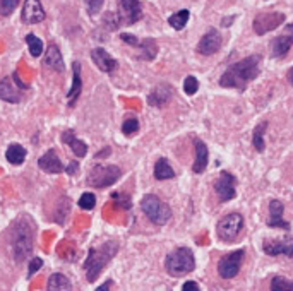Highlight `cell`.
<instances>
[{
  "mask_svg": "<svg viewBox=\"0 0 293 291\" xmlns=\"http://www.w3.org/2000/svg\"><path fill=\"white\" fill-rule=\"evenodd\" d=\"M259 69H261V55H250L247 59H242L225 70L220 79V86L244 91L247 84L259 76Z\"/></svg>",
  "mask_w": 293,
  "mask_h": 291,
  "instance_id": "cell-1",
  "label": "cell"
},
{
  "mask_svg": "<svg viewBox=\"0 0 293 291\" xmlns=\"http://www.w3.org/2000/svg\"><path fill=\"white\" fill-rule=\"evenodd\" d=\"M35 247V228L26 216L19 218L11 229V252L16 262H24Z\"/></svg>",
  "mask_w": 293,
  "mask_h": 291,
  "instance_id": "cell-2",
  "label": "cell"
},
{
  "mask_svg": "<svg viewBox=\"0 0 293 291\" xmlns=\"http://www.w3.org/2000/svg\"><path fill=\"white\" fill-rule=\"evenodd\" d=\"M119 250V243L117 242H106L101 247L91 248L88 253V259L84 262V271H86V278L89 283H94L105 266L113 259V255Z\"/></svg>",
  "mask_w": 293,
  "mask_h": 291,
  "instance_id": "cell-3",
  "label": "cell"
},
{
  "mask_svg": "<svg viewBox=\"0 0 293 291\" xmlns=\"http://www.w3.org/2000/svg\"><path fill=\"white\" fill-rule=\"evenodd\" d=\"M196 267V260H194L192 252L187 247H180L172 253H168L165 259V269L173 278H182V276L189 274Z\"/></svg>",
  "mask_w": 293,
  "mask_h": 291,
  "instance_id": "cell-4",
  "label": "cell"
},
{
  "mask_svg": "<svg viewBox=\"0 0 293 291\" xmlns=\"http://www.w3.org/2000/svg\"><path fill=\"white\" fill-rule=\"evenodd\" d=\"M141 208H143L144 214L153 221L154 224H165L170 221L172 218V209H170L168 204H165L158 195H153V194H148L143 197L141 200Z\"/></svg>",
  "mask_w": 293,
  "mask_h": 291,
  "instance_id": "cell-5",
  "label": "cell"
},
{
  "mask_svg": "<svg viewBox=\"0 0 293 291\" xmlns=\"http://www.w3.org/2000/svg\"><path fill=\"white\" fill-rule=\"evenodd\" d=\"M122 177V171L115 165H96L91 168L88 175V185L94 189H106L115 184Z\"/></svg>",
  "mask_w": 293,
  "mask_h": 291,
  "instance_id": "cell-6",
  "label": "cell"
},
{
  "mask_svg": "<svg viewBox=\"0 0 293 291\" xmlns=\"http://www.w3.org/2000/svg\"><path fill=\"white\" fill-rule=\"evenodd\" d=\"M244 228V218L242 214L238 213H230L226 214L223 219L218 223V228H216V233H218V238L221 242H233L235 238L242 233Z\"/></svg>",
  "mask_w": 293,
  "mask_h": 291,
  "instance_id": "cell-7",
  "label": "cell"
},
{
  "mask_svg": "<svg viewBox=\"0 0 293 291\" xmlns=\"http://www.w3.org/2000/svg\"><path fill=\"white\" fill-rule=\"evenodd\" d=\"M285 22V14L281 12H262L259 16L254 17L252 27L254 33L259 36H264L269 31H275L276 27H280Z\"/></svg>",
  "mask_w": 293,
  "mask_h": 291,
  "instance_id": "cell-8",
  "label": "cell"
},
{
  "mask_svg": "<svg viewBox=\"0 0 293 291\" xmlns=\"http://www.w3.org/2000/svg\"><path fill=\"white\" fill-rule=\"evenodd\" d=\"M244 255L245 252L244 250H235L231 253H226L223 259L220 260L218 264V272L223 279H231L238 274L240 267H242V262H244Z\"/></svg>",
  "mask_w": 293,
  "mask_h": 291,
  "instance_id": "cell-9",
  "label": "cell"
},
{
  "mask_svg": "<svg viewBox=\"0 0 293 291\" xmlns=\"http://www.w3.org/2000/svg\"><path fill=\"white\" fill-rule=\"evenodd\" d=\"M143 17L139 0H119V19L120 24L132 26Z\"/></svg>",
  "mask_w": 293,
  "mask_h": 291,
  "instance_id": "cell-10",
  "label": "cell"
},
{
  "mask_svg": "<svg viewBox=\"0 0 293 291\" xmlns=\"http://www.w3.org/2000/svg\"><path fill=\"white\" fill-rule=\"evenodd\" d=\"M293 46V24H286L285 30L271 43V55L275 59H283Z\"/></svg>",
  "mask_w": 293,
  "mask_h": 291,
  "instance_id": "cell-11",
  "label": "cell"
},
{
  "mask_svg": "<svg viewBox=\"0 0 293 291\" xmlns=\"http://www.w3.org/2000/svg\"><path fill=\"white\" fill-rule=\"evenodd\" d=\"M215 190H216V194H218L221 202H228V200L233 199V197L237 195L233 175L228 171H221L220 178L215 182Z\"/></svg>",
  "mask_w": 293,
  "mask_h": 291,
  "instance_id": "cell-12",
  "label": "cell"
},
{
  "mask_svg": "<svg viewBox=\"0 0 293 291\" xmlns=\"http://www.w3.org/2000/svg\"><path fill=\"white\" fill-rule=\"evenodd\" d=\"M221 46V35L218 30H215V27H211L209 31L204 33V36L201 38V41L197 43V51H199L201 55H212L216 53V51L220 50Z\"/></svg>",
  "mask_w": 293,
  "mask_h": 291,
  "instance_id": "cell-13",
  "label": "cell"
},
{
  "mask_svg": "<svg viewBox=\"0 0 293 291\" xmlns=\"http://www.w3.org/2000/svg\"><path fill=\"white\" fill-rule=\"evenodd\" d=\"M21 17L26 24H36L45 19V11L41 6L40 0H26L24 6H22Z\"/></svg>",
  "mask_w": 293,
  "mask_h": 291,
  "instance_id": "cell-14",
  "label": "cell"
},
{
  "mask_svg": "<svg viewBox=\"0 0 293 291\" xmlns=\"http://www.w3.org/2000/svg\"><path fill=\"white\" fill-rule=\"evenodd\" d=\"M262 250L271 257L276 255H293V238H283V240H266L262 245Z\"/></svg>",
  "mask_w": 293,
  "mask_h": 291,
  "instance_id": "cell-15",
  "label": "cell"
},
{
  "mask_svg": "<svg viewBox=\"0 0 293 291\" xmlns=\"http://www.w3.org/2000/svg\"><path fill=\"white\" fill-rule=\"evenodd\" d=\"M283 213H285V206L281 200L273 199L269 202V219L268 226L269 228H281V229H290V223L283 219Z\"/></svg>",
  "mask_w": 293,
  "mask_h": 291,
  "instance_id": "cell-16",
  "label": "cell"
},
{
  "mask_svg": "<svg viewBox=\"0 0 293 291\" xmlns=\"http://www.w3.org/2000/svg\"><path fill=\"white\" fill-rule=\"evenodd\" d=\"M38 166H40L43 171L50 173V175H57V173H62V170H64L62 161H60V158L57 156V153L54 151V149L46 151L43 156L38 159Z\"/></svg>",
  "mask_w": 293,
  "mask_h": 291,
  "instance_id": "cell-17",
  "label": "cell"
},
{
  "mask_svg": "<svg viewBox=\"0 0 293 291\" xmlns=\"http://www.w3.org/2000/svg\"><path fill=\"white\" fill-rule=\"evenodd\" d=\"M91 59L94 65L101 70V72H113L117 69V60L103 48H94L91 50Z\"/></svg>",
  "mask_w": 293,
  "mask_h": 291,
  "instance_id": "cell-18",
  "label": "cell"
},
{
  "mask_svg": "<svg viewBox=\"0 0 293 291\" xmlns=\"http://www.w3.org/2000/svg\"><path fill=\"white\" fill-rule=\"evenodd\" d=\"M170 100H172V88H170L168 84H158L148 96L149 105L158 106V108L165 106Z\"/></svg>",
  "mask_w": 293,
  "mask_h": 291,
  "instance_id": "cell-19",
  "label": "cell"
},
{
  "mask_svg": "<svg viewBox=\"0 0 293 291\" xmlns=\"http://www.w3.org/2000/svg\"><path fill=\"white\" fill-rule=\"evenodd\" d=\"M21 88H16L12 82V77H4L0 81V98L7 103H19L21 101Z\"/></svg>",
  "mask_w": 293,
  "mask_h": 291,
  "instance_id": "cell-20",
  "label": "cell"
},
{
  "mask_svg": "<svg viewBox=\"0 0 293 291\" xmlns=\"http://www.w3.org/2000/svg\"><path fill=\"white\" fill-rule=\"evenodd\" d=\"M43 64L46 65V67H50L51 70H57V72H64L65 65H64V59H62V55H60L59 46L51 43L48 48H46Z\"/></svg>",
  "mask_w": 293,
  "mask_h": 291,
  "instance_id": "cell-21",
  "label": "cell"
},
{
  "mask_svg": "<svg viewBox=\"0 0 293 291\" xmlns=\"http://www.w3.org/2000/svg\"><path fill=\"white\" fill-rule=\"evenodd\" d=\"M194 144H196V159H194L192 163V171L201 175L207 166V156H209V154H207V146L202 142V140L196 139Z\"/></svg>",
  "mask_w": 293,
  "mask_h": 291,
  "instance_id": "cell-22",
  "label": "cell"
},
{
  "mask_svg": "<svg viewBox=\"0 0 293 291\" xmlns=\"http://www.w3.org/2000/svg\"><path fill=\"white\" fill-rule=\"evenodd\" d=\"M83 91V81H81V64L79 62H74L72 64V88L69 91V106H74L75 100L79 98Z\"/></svg>",
  "mask_w": 293,
  "mask_h": 291,
  "instance_id": "cell-23",
  "label": "cell"
},
{
  "mask_svg": "<svg viewBox=\"0 0 293 291\" xmlns=\"http://www.w3.org/2000/svg\"><path fill=\"white\" fill-rule=\"evenodd\" d=\"M62 142L67 144L77 158H84V156H86L88 146H86V142H83V140H79L77 137H75L74 130H65V132L62 134Z\"/></svg>",
  "mask_w": 293,
  "mask_h": 291,
  "instance_id": "cell-24",
  "label": "cell"
},
{
  "mask_svg": "<svg viewBox=\"0 0 293 291\" xmlns=\"http://www.w3.org/2000/svg\"><path fill=\"white\" fill-rule=\"evenodd\" d=\"M46 291H72V284L67 276L55 272L48 278V284H46Z\"/></svg>",
  "mask_w": 293,
  "mask_h": 291,
  "instance_id": "cell-25",
  "label": "cell"
},
{
  "mask_svg": "<svg viewBox=\"0 0 293 291\" xmlns=\"http://www.w3.org/2000/svg\"><path fill=\"white\" fill-rule=\"evenodd\" d=\"M6 158L11 165H22L26 159V149L21 144H11L6 151Z\"/></svg>",
  "mask_w": 293,
  "mask_h": 291,
  "instance_id": "cell-26",
  "label": "cell"
},
{
  "mask_svg": "<svg viewBox=\"0 0 293 291\" xmlns=\"http://www.w3.org/2000/svg\"><path fill=\"white\" fill-rule=\"evenodd\" d=\"M175 177L173 168L170 166V163L165 158L158 159L154 165V178L156 180H170V178Z\"/></svg>",
  "mask_w": 293,
  "mask_h": 291,
  "instance_id": "cell-27",
  "label": "cell"
},
{
  "mask_svg": "<svg viewBox=\"0 0 293 291\" xmlns=\"http://www.w3.org/2000/svg\"><path fill=\"white\" fill-rule=\"evenodd\" d=\"M189 17H191V12L187 11V9H183V11H178L172 14V16L168 17V24L173 27V30L177 31H182L185 24L189 22Z\"/></svg>",
  "mask_w": 293,
  "mask_h": 291,
  "instance_id": "cell-28",
  "label": "cell"
},
{
  "mask_svg": "<svg viewBox=\"0 0 293 291\" xmlns=\"http://www.w3.org/2000/svg\"><path fill=\"white\" fill-rule=\"evenodd\" d=\"M266 129H268V122H261L256 129H254V134H252V144L256 148V151L262 153L266 149V144H264V134H266Z\"/></svg>",
  "mask_w": 293,
  "mask_h": 291,
  "instance_id": "cell-29",
  "label": "cell"
},
{
  "mask_svg": "<svg viewBox=\"0 0 293 291\" xmlns=\"http://www.w3.org/2000/svg\"><path fill=\"white\" fill-rule=\"evenodd\" d=\"M139 48L143 51L144 60H153L156 55H158V45H156V41L151 38L139 41Z\"/></svg>",
  "mask_w": 293,
  "mask_h": 291,
  "instance_id": "cell-30",
  "label": "cell"
},
{
  "mask_svg": "<svg viewBox=\"0 0 293 291\" xmlns=\"http://www.w3.org/2000/svg\"><path fill=\"white\" fill-rule=\"evenodd\" d=\"M271 291H293V281L283 276H275L271 279Z\"/></svg>",
  "mask_w": 293,
  "mask_h": 291,
  "instance_id": "cell-31",
  "label": "cell"
},
{
  "mask_svg": "<svg viewBox=\"0 0 293 291\" xmlns=\"http://www.w3.org/2000/svg\"><path fill=\"white\" fill-rule=\"evenodd\" d=\"M26 43H28V46H30V53L33 55V57H40V55L43 53V41L38 38V36L28 35Z\"/></svg>",
  "mask_w": 293,
  "mask_h": 291,
  "instance_id": "cell-32",
  "label": "cell"
},
{
  "mask_svg": "<svg viewBox=\"0 0 293 291\" xmlns=\"http://www.w3.org/2000/svg\"><path fill=\"white\" fill-rule=\"evenodd\" d=\"M138 130H139V120L134 119V117L124 120V124H122V132L125 135H134Z\"/></svg>",
  "mask_w": 293,
  "mask_h": 291,
  "instance_id": "cell-33",
  "label": "cell"
},
{
  "mask_svg": "<svg viewBox=\"0 0 293 291\" xmlns=\"http://www.w3.org/2000/svg\"><path fill=\"white\" fill-rule=\"evenodd\" d=\"M94 206H96V197H94V194L86 192V194L81 195V199H79V208L84 211H91Z\"/></svg>",
  "mask_w": 293,
  "mask_h": 291,
  "instance_id": "cell-34",
  "label": "cell"
},
{
  "mask_svg": "<svg viewBox=\"0 0 293 291\" xmlns=\"http://www.w3.org/2000/svg\"><path fill=\"white\" fill-rule=\"evenodd\" d=\"M19 6V0H0V16H11Z\"/></svg>",
  "mask_w": 293,
  "mask_h": 291,
  "instance_id": "cell-35",
  "label": "cell"
},
{
  "mask_svg": "<svg viewBox=\"0 0 293 291\" xmlns=\"http://www.w3.org/2000/svg\"><path fill=\"white\" fill-rule=\"evenodd\" d=\"M197 89H199V81H197L194 76H187L185 81H183V91H185V95H194V93H197Z\"/></svg>",
  "mask_w": 293,
  "mask_h": 291,
  "instance_id": "cell-36",
  "label": "cell"
},
{
  "mask_svg": "<svg viewBox=\"0 0 293 291\" xmlns=\"http://www.w3.org/2000/svg\"><path fill=\"white\" fill-rule=\"evenodd\" d=\"M112 199L115 200V204L119 206V208H122V209H130L132 202H130V197L127 195V194H122V192H115V194L112 195Z\"/></svg>",
  "mask_w": 293,
  "mask_h": 291,
  "instance_id": "cell-37",
  "label": "cell"
},
{
  "mask_svg": "<svg viewBox=\"0 0 293 291\" xmlns=\"http://www.w3.org/2000/svg\"><path fill=\"white\" fill-rule=\"evenodd\" d=\"M103 22H105V26H106L110 31L117 30V27L120 26L119 14H113V12H108V14H105V17H103Z\"/></svg>",
  "mask_w": 293,
  "mask_h": 291,
  "instance_id": "cell-38",
  "label": "cell"
},
{
  "mask_svg": "<svg viewBox=\"0 0 293 291\" xmlns=\"http://www.w3.org/2000/svg\"><path fill=\"white\" fill-rule=\"evenodd\" d=\"M84 2H86L89 16H96V14L101 11L103 2H105V0H84Z\"/></svg>",
  "mask_w": 293,
  "mask_h": 291,
  "instance_id": "cell-39",
  "label": "cell"
},
{
  "mask_svg": "<svg viewBox=\"0 0 293 291\" xmlns=\"http://www.w3.org/2000/svg\"><path fill=\"white\" fill-rule=\"evenodd\" d=\"M41 266H43V260H41L40 257H33L31 262H30V271H28V278L35 276L36 272L41 269Z\"/></svg>",
  "mask_w": 293,
  "mask_h": 291,
  "instance_id": "cell-40",
  "label": "cell"
},
{
  "mask_svg": "<svg viewBox=\"0 0 293 291\" xmlns=\"http://www.w3.org/2000/svg\"><path fill=\"white\" fill-rule=\"evenodd\" d=\"M120 40H122V41H125V43L132 45V46H139L138 38H136L134 35H129V33H122V35H120Z\"/></svg>",
  "mask_w": 293,
  "mask_h": 291,
  "instance_id": "cell-41",
  "label": "cell"
},
{
  "mask_svg": "<svg viewBox=\"0 0 293 291\" xmlns=\"http://www.w3.org/2000/svg\"><path fill=\"white\" fill-rule=\"evenodd\" d=\"M182 291H201V288L196 281H187V283L182 286Z\"/></svg>",
  "mask_w": 293,
  "mask_h": 291,
  "instance_id": "cell-42",
  "label": "cell"
},
{
  "mask_svg": "<svg viewBox=\"0 0 293 291\" xmlns=\"http://www.w3.org/2000/svg\"><path fill=\"white\" fill-rule=\"evenodd\" d=\"M96 291H112V281H105L101 286H98Z\"/></svg>",
  "mask_w": 293,
  "mask_h": 291,
  "instance_id": "cell-43",
  "label": "cell"
},
{
  "mask_svg": "<svg viewBox=\"0 0 293 291\" xmlns=\"http://www.w3.org/2000/svg\"><path fill=\"white\" fill-rule=\"evenodd\" d=\"M77 168H79L77 163L72 161V163H70V165L67 166V173H69V175H75V171H77Z\"/></svg>",
  "mask_w": 293,
  "mask_h": 291,
  "instance_id": "cell-44",
  "label": "cell"
},
{
  "mask_svg": "<svg viewBox=\"0 0 293 291\" xmlns=\"http://www.w3.org/2000/svg\"><path fill=\"white\" fill-rule=\"evenodd\" d=\"M286 77H288V82H290V84H291V86H293V67H291L290 70H288Z\"/></svg>",
  "mask_w": 293,
  "mask_h": 291,
  "instance_id": "cell-45",
  "label": "cell"
}]
</instances>
